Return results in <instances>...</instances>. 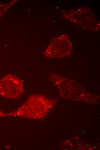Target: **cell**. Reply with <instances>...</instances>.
Masks as SVG:
<instances>
[{
  "label": "cell",
  "mask_w": 100,
  "mask_h": 150,
  "mask_svg": "<svg viewBox=\"0 0 100 150\" xmlns=\"http://www.w3.org/2000/svg\"><path fill=\"white\" fill-rule=\"evenodd\" d=\"M23 90L22 81L14 75L8 74L0 79V94L4 97L18 98L23 93Z\"/></svg>",
  "instance_id": "cell-1"
},
{
  "label": "cell",
  "mask_w": 100,
  "mask_h": 150,
  "mask_svg": "<svg viewBox=\"0 0 100 150\" xmlns=\"http://www.w3.org/2000/svg\"><path fill=\"white\" fill-rule=\"evenodd\" d=\"M71 47V43L67 35H63L52 41L44 55L49 57H62L69 53Z\"/></svg>",
  "instance_id": "cell-2"
}]
</instances>
